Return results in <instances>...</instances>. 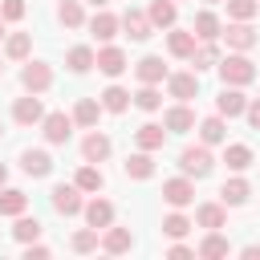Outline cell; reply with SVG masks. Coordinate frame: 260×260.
I'll return each instance as SVG.
<instances>
[{
	"instance_id": "cell-14",
	"label": "cell",
	"mask_w": 260,
	"mask_h": 260,
	"mask_svg": "<svg viewBox=\"0 0 260 260\" xmlns=\"http://www.w3.org/2000/svg\"><path fill=\"white\" fill-rule=\"evenodd\" d=\"M162 126H167V134H187V130H195V114L187 110V102H179L162 114Z\"/></svg>"
},
{
	"instance_id": "cell-32",
	"label": "cell",
	"mask_w": 260,
	"mask_h": 260,
	"mask_svg": "<svg viewBox=\"0 0 260 260\" xmlns=\"http://www.w3.org/2000/svg\"><path fill=\"white\" fill-rule=\"evenodd\" d=\"M187 61L195 65V73H203V69H215V65H219V49H215L211 41H203V45H195V53H191Z\"/></svg>"
},
{
	"instance_id": "cell-29",
	"label": "cell",
	"mask_w": 260,
	"mask_h": 260,
	"mask_svg": "<svg viewBox=\"0 0 260 260\" xmlns=\"http://www.w3.org/2000/svg\"><path fill=\"white\" fill-rule=\"evenodd\" d=\"M77 187H81V195H93V191H102L106 187V175L98 171V162H85L81 171H77V179H73Z\"/></svg>"
},
{
	"instance_id": "cell-41",
	"label": "cell",
	"mask_w": 260,
	"mask_h": 260,
	"mask_svg": "<svg viewBox=\"0 0 260 260\" xmlns=\"http://www.w3.org/2000/svg\"><path fill=\"white\" fill-rule=\"evenodd\" d=\"M228 4V16L232 20H252L260 12V0H223Z\"/></svg>"
},
{
	"instance_id": "cell-19",
	"label": "cell",
	"mask_w": 260,
	"mask_h": 260,
	"mask_svg": "<svg viewBox=\"0 0 260 260\" xmlns=\"http://www.w3.org/2000/svg\"><path fill=\"white\" fill-rule=\"evenodd\" d=\"M134 77L142 81V85H158V81H167V65H162V57H142L138 65H134Z\"/></svg>"
},
{
	"instance_id": "cell-45",
	"label": "cell",
	"mask_w": 260,
	"mask_h": 260,
	"mask_svg": "<svg viewBox=\"0 0 260 260\" xmlns=\"http://www.w3.org/2000/svg\"><path fill=\"white\" fill-rule=\"evenodd\" d=\"M167 256H171V260H187V256H195V248H187V244H171Z\"/></svg>"
},
{
	"instance_id": "cell-3",
	"label": "cell",
	"mask_w": 260,
	"mask_h": 260,
	"mask_svg": "<svg viewBox=\"0 0 260 260\" xmlns=\"http://www.w3.org/2000/svg\"><path fill=\"white\" fill-rule=\"evenodd\" d=\"M41 130H45V142H49V146H65V142L73 138V118H69L65 110H53V114L41 118Z\"/></svg>"
},
{
	"instance_id": "cell-12",
	"label": "cell",
	"mask_w": 260,
	"mask_h": 260,
	"mask_svg": "<svg viewBox=\"0 0 260 260\" xmlns=\"http://www.w3.org/2000/svg\"><path fill=\"white\" fill-rule=\"evenodd\" d=\"M102 248L110 252V256H122V252H130L134 248V232L130 228H102Z\"/></svg>"
},
{
	"instance_id": "cell-9",
	"label": "cell",
	"mask_w": 260,
	"mask_h": 260,
	"mask_svg": "<svg viewBox=\"0 0 260 260\" xmlns=\"http://www.w3.org/2000/svg\"><path fill=\"white\" fill-rule=\"evenodd\" d=\"M162 199H167L171 207H187V203H195V183H191L187 175L167 179V183H162Z\"/></svg>"
},
{
	"instance_id": "cell-43",
	"label": "cell",
	"mask_w": 260,
	"mask_h": 260,
	"mask_svg": "<svg viewBox=\"0 0 260 260\" xmlns=\"http://www.w3.org/2000/svg\"><path fill=\"white\" fill-rule=\"evenodd\" d=\"M24 16V0H4L0 4V20H20Z\"/></svg>"
},
{
	"instance_id": "cell-42",
	"label": "cell",
	"mask_w": 260,
	"mask_h": 260,
	"mask_svg": "<svg viewBox=\"0 0 260 260\" xmlns=\"http://www.w3.org/2000/svg\"><path fill=\"white\" fill-rule=\"evenodd\" d=\"M98 244H102L98 228H81V232H73V252H93Z\"/></svg>"
},
{
	"instance_id": "cell-52",
	"label": "cell",
	"mask_w": 260,
	"mask_h": 260,
	"mask_svg": "<svg viewBox=\"0 0 260 260\" xmlns=\"http://www.w3.org/2000/svg\"><path fill=\"white\" fill-rule=\"evenodd\" d=\"M0 77H4V65H0Z\"/></svg>"
},
{
	"instance_id": "cell-4",
	"label": "cell",
	"mask_w": 260,
	"mask_h": 260,
	"mask_svg": "<svg viewBox=\"0 0 260 260\" xmlns=\"http://www.w3.org/2000/svg\"><path fill=\"white\" fill-rule=\"evenodd\" d=\"M219 37H223L228 49H236V53H248V49L260 41V32H256L248 20H228V28H219Z\"/></svg>"
},
{
	"instance_id": "cell-53",
	"label": "cell",
	"mask_w": 260,
	"mask_h": 260,
	"mask_svg": "<svg viewBox=\"0 0 260 260\" xmlns=\"http://www.w3.org/2000/svg\"><path fill=\"white\" fill-rule=\"evenodd\" d=\"M0 134H4V126H0Z\"/></svg>"
},
{
	"instance_id": "cell-18",
	"label": "cell",
	"mask_w": 260,
	"mask_h": 260,
	"mask_svg": "<svg viewBox=\"0 0 260 260\" xmlns=\"http://www.w3.org/2000/svg\"><path fill=\"white\" fill-rule=\"evenodd\" d=\"M195 45H199V37H195L191 28H175V24H171V32H167V49H171V57H191Z\"/></svg>"
},
{
	"instance_id": "cell-27",
	"label": "cell",
	"mask_w": 260,
	"mask_h": 260,
	"mask_svg": "<svg viewBox=\"0 0 260 260\" xmlns=\"http://www.w3.org/2000/svg\"><path fill=\"white\" fill-rule=\"evenodd\" d=\"M219 28H223V24H219V16H215V12H207V8H203V12H195L191 32H195L199 41H215V37H219Z\"/></svg>"
},
{
	"instance_id": "cell-50",
	"label": "cell",
	"mask_w": 260,
	"mask_h": 260,
	"mask_svg": "<svg viewBox=\"0 0 260 260\" xmlns=\"http://www.w3.org/2000/svg\"><path fill=\"white\" fill-rule=\"evenodd\" d=\"M4 37H8V32H4V20H0V41H4Z\"/></svg>"
},
{
	"instance_id": "cell-39",
	"label": "cell",
	"mask_w": 260,
	"mask_h": 260,
	"mask_svg": "<svg viewBox=\"0 0 260 260\" xmlns=\"http://www.w3.org/2000/svg\"><path fill=\"white\" fill-rule=\"evenodd\" d=\"M130 102H134V106H138V110H146V114H154V110H158V106H162V93H158V89H154V85H142V89H138V93H130Z\"/></svg>"
},
{
	"instance_id": "cell-36",
	"label": "cell",
	"mask_w": 260,
	"mask_h": 260,
	"mask_svg": "<svg viewBox=\"0 0 260 260\" xmlns=\"http://www.w3.org/2000/svg\"><path fill=\"white\" fill-rule=\"evenodd\" d=\"M223 162H228V171H248L252 167V150L244 142H232V146H223Z\"/></svg>"
},
{
	"instance_id": "cell-48",
	"label": "cell",
	"mask_w": 260,
	"mask_h": 260,
	"mask_svg": "<svg viewBox=\"0 0 260 260\" xmlns=\"http://www.w3.org/2000/svg\"><path fill=\"white\" fill-rule=\"evenodd\" d=\"M4 183H8V167L0 162V187H4Z\"/></svg>"
},
{
	"instance_id": "cell-20",
	"label": "cell",
	"mask_w": 260,
	"mask_h": 260,
	"mask_svg": "<svg viewBox=\"0 0 260 260\" xmlns=\"http://www.w3.org/2000/svg\"><path fill=\"white\" fill-rule=\"evenodd\" d=\"M134 142H138V150H162V142H167V126H158V122H142V126L134 130Z\"/></svg>"
},
{
	"instance_id": "cell-35",
	"label": "cell",
	"mask_w": 260,
	"mask_h": 260,
	"mask_svg": "<svg viewBox=\"0 0 260 260\" xmlns=\"http://www.w3.org/2000/svg\"><path fill=\"white\" fill-rule=\"evenodd\" d=\"M57 20H61L65 28H81V24H85V8H81V0H61V4H57Z\"/></svg>"
},
{
	"instance_id": "cell-5",
	"label": "cell",
	"mask_w": 260,
	"mask_h": 260,
	"mask_svg": "<svg viewBox=\"0 0 260 260\" xmlns=\"http://www.w3.org/2000/svg\"><path fill=\"white\" fill-rule=\"evenodd\" d=\"M20 85H24L28 93H45V89L53 85V69H49V61H24V69H20Z\"/></svg>"
},
{
	"instance_id": "cell-31",
	"label": "cell",
	"mask_w": 260,
	"mask_h": 260,
	"mask_svg": "<svg viewBox=\"0 0 260 260\" xmlns=\"http://www.w3.org/2000/svg\"><path fill=\"white\" fill-rule=\"evenodd\" d=\"M65 65H69V73H89L93 69V49L89 45H73L65 53Z\"/></svg>"
},
{
	"instance_id": "cell-54",
	"label": "cell",
	"mask_w": 260,
	"mask_h": 260,
	"mask_svg": "<svg viewBox=\"0 0 260 260\" xmlns=\"http://www.w3.org/2000/svg\"><path fill=\"white\" fill-rule=\"evenodd\" d=\"M175 4H179V0H175Z\"/></svg>"
},
{
	"instance_id": "cell-49",
	"label": "cell",
	"mask_w": 260,
	"mask_h": 260,
	"mask_svg": "<svg viewBox=\"0 0 260 260\" xmlns=\"http://www.w3.org/2000/svg\"><path fill=\"white\" fill-rule=\"evenodd\" d=\"M89 4H93V8H106V0H89Z\"/></svg>"
},
{
	"instance_id": "cell-7",
	"label": "cell",
	"mask_w": 260,
	"mask_h": 260,
	"mask_svg": "<svg viewBox=\"0 0 260 260\" xmlns=\"http://www.w3.org/2000/svg\"><path fill=\"white\" fill-rule=\"evenodd\" d=\"M93 65L106 73V77H118V73H126L130 65H126V53L118 49V45H102L98 53H93Z\"/></svg>"
},
{
	"instance_id": "cell-23",
	"label": "cell",
	"mask_w": 260,
	"mask_h": 260,
	"mask_svg": "<svg viewBox=\"0 0 260 260\" xmlns=\"http://www.w3.org/2000/svg\"><path fill=\"white\" fill-rule=\"evenodd\" d=\"M248 195H252L248 179H240V175H236V179H228V183H223L219 203H223V207H244V203H248Z\"/></svg>"
},
{
	"instance_id": "cell-46",
	"label": "cell",
	"mask_w": 260,
	"mask_h": 260,
	"mask_svg": "<svg viewBox=\"0 0 260 260\" xmlns=\"http://www.w3.org/2000/svg\"><path fill=\"white\" fill-rule=\"evenodd\" d=\"M244 114H248L252 130H260V98H256V102H248V110H244Z\"/></svg>"
},
{
	"instance_id": "cell-22",
	"label": "cell",
	"mask_w": 260,
	"mask_h": 260,
	"mask_svg": "<svg viewBox=\"0 0 260 260\" xmlns=\"http://www.w3.org/2000/svg\"><path fill=\"white\" fill-rule=\"evenodd\" d=\"M81 211H85V223H89V228H98V232L114 223V203H110V199H89Z\"/></svg>"
},
{
	"instance_id": "cell-13",
	"label": "cell",
	"mask_w": 260,
	"mask_h": 260,
	"mask_svg": "<svg viewBox=\"0 0 260 260\" xmlns=\"http://www.w3.org/2000/svg\"><path fill=\"white\" fill-rule=\"evenodd\" d=\"M12 118H16L20 126H37V122L45 118V106H41V98H37V93H28V98H16V106H12Z\"/></svg>"
},
{
	"instance_id": "cell-25",
	"label": "cell",
	"mask_w": 260,
	"mask_h": 260,
	"mask_svg": "<svg viewBox=\"0 0 260 260\" xmlns=\"http://www.w3.org/2000/svg\"><path fill=\"white\" fill-rule=\"evenodd\" d=\"M98 118H102V102H98V98H81V102L73 106V122H77V126L93 130V126H98Z\"/></svg>"
},
{
	"instance_id": "cell-2",
	"label": "cell",
	"mask_w": 260,
	"mask_h": 260,
	"mask_svg": "<svg viewBox=\"0 0 260 260\" xmlns=\"http://www.w3.org/2000/svg\"><path fill=\"white\" fill-rule=\"evenodd\" d=\"M219 77H223V85H248V81H256V65L244 57V53H232V57H219Z\"/></svg>"
},
{
	"instance_id": "cell-30",
	"label": "cell",
	"mask_w": 260,
	"mask_h": 260,
	"mask_svg": "<svg viewBox=\"0 0 260 260\" xmlns=\"http://www.w3.org/2000/svg\"><path fill=\"white\" fill-rule=\"evenodd\" d=\"M28 207V195L20 187H0V215H20Z\"/></svg>"
},
{
	"instance_id": "cell-34",
	"label": "cell",
	"mask_w": 260,
	"mask_h": 260,
	"mask_svg": "<svg viewBox=\"0 0 260 260\" xmlns=\"http://www.w3.org/2000/svg\"><path fill=\"white\" fill-rule=\"evenodd\" d=\"M195 252H199L203 260H219V256H228V252H232V244H228L219 232H207V236H203V244H199Z\"/></svg>"
},
{
	"instance_id": "cell-40",
	"label": "cell",
	"mask_w": 260,
	"mask_h": 260,
	"mask_svg": "<svg viewBox=\"0 0 260 260\" xmlns=\"http://www.w3.org/2000/svg\"><path fill=\"white\" fill-rule=\"evenodd\" d=\"M191 232V219L187 215H179V211H171L167 219H162V236H171V240H183Z\"/></svg>"
},
{
	"instance_id": "cell-44",
	"label": "cell",
	"mask_w": 260,
	"mask_h": 260,
	"mask_svg": "<svg viewBox=\"0 0 260 260\" xmlns=\"http://www.w3.org/2000/svg\"><path fill=\"white\" fill-rule=\"evenodd\" d=\"M45 256H49V248H45V244H37V240H28V244H24V260H45Z\"/></svg>"
},
{
	"instance_id": "cell-21",
	"label": "cell",
	"mask_w": 260,
	"mask_h": 260,
	"mask_svg": "<svg viewBox=\"0 0 260 260\" xmlns=\"http://www.w3.org/2000/svg\"><path fill=\"white\" fill-rule=\"evenodd\" d=\"M20 171H24L28 179H45V175L53 171L49 150H24V154H20Z\"/></svg>"
},
{
	"instance_id": "cell-1",
	"label": "cell",
	"mask_w": 260,
	"mask_h": 260,
	"mask_svg": "<svg viewBox=\"0 0 260 260\" xmlns=\"http://www.w3.org/2000/svg\"><path fill=\"white\" fill-rule=\"evenodd\" d=\"M179 171H183L187 179H207V175L215 171V158H211L207 142H199V146H183V150H179Z\"/></svg>"
},
{
	"instance_id": "cell-11",
	"label": "cell",
	"mask_w": 260,
	"mask_h": 260,
	"mask_svg": "<svg viewBox=\"0 0 260 260\" xmlns=\"http://www.w3.org/2000/svg\"><path fill=\"white\" fill-rule=\"evenodd\" d=\"M167 89L175 102H191L199 93V73H167Z\"/></svg>"
},
{
	"instance_id": "cell-28",
	"label": "cell",
	"mask_w": 260,
	"mask_h": 260,
	"mask_svg": "<svg viewBox=\"0 0 260 260\" xmlns=\"http://www.w3.org/2000/svg\"><path fill=\"white\" fill-rule=\"evenodd\" d=\"M199 142H207V146H219V142H228V126H223V118H219V114L199 122Z\"/></svg>"
},
{
	"instance_id": "cell-10",
	"label": "cell",
	"mask_w": 260,
	"mask_h": 260,
	"mask_svg": "<svg viewBox=\"0 0 260 260\" xmlns=\"http://www.w3.org/2000/svg\"><path fill=\"white\" fill-rule=\"evenodd\" d=\"M215 110H219V118H240L248 110V98L240 93V85H223L215 98Z\"/></svg>"
},
{
	"instance_id": "cell-47",
	"label": "cell",
	"mask_w": 260,
	"mask_h": 260,
	"mask_svg": "<svg viewBox=\"0 0 260 260\" xmlns=\"http://www.w3.org/2000/svg\"><path fill=\"white\" fill-rule=\"evenodd\" d=\"M240 256H244V260H260V244H244Z\"/></svg>"
},
{
	"instance_id": "cell-16",
	"label": "cell",
	"mask_w": 260,
	"mask_h": 260,
	"mask_svg": "<svg viewBox=\"0 0 260 260\" xmlns=\"http://www.w3.org/2000/svg\"><path fill=\"white\" fill-rule=\"evenodd\" d=\"M118 28H122V20H118L114 12H106V8H98V12H93V20H89L93 41H114V37H118Z\"/></svg>"
},
{
	"instance_id": "cell-8",
	"label": "cell",
	"mask_w": 260,
	"mask_h": 260,
	"mask_svg": "<svg viewBox=\"0 0 260 260\" xmlns=\"http://www.w3.org/2000/svg\"><path fill=\"white\" fill-rule=\"evenodd\" d=\"M110 150H114V142H110V134H102V130H89V134L81 138V158H85V162H106Z\"/></svg>"
},
{
	"instance_id": "cell-26",
	"label": "cell",
	"mask_w": 260,
	"mask_h": 260,
	"mask_svg": "<svg viewBox=\"0 0 260 260\" xmlns=\"http://www.w3.org/2000/svg\"><path fill=\"white\" fill-rule=\"evenodd\" d=\"M146 16H150V24H154V28H171V24H175V16H179V8H175V0H150Z\"/></svg>"
},
{
	"instance_id": "cell-6",
	"label": "cell",
	"mask_w": 260,
	"mask_h": 260,
	"mask_svg": "<svg viewBox=\"0 0 260 260\" xmlns=\"http://www.w3.org/2000/svg\"><path fill=\"white\" fill-rule=\"evenodd\" d=\"M85 203H81V187L77 183H57L53 187V211L57 215H77Z\"/></svg>"
},
{
	"instance_id": "cell-15",
	"label": "cell",
	"mask_w": 260,
	"mask_h": 260,
	"mask_svg": "<svg viewBox=\"0 0 260 260\" xmlns=\"http://www.w3.org/2000/svg\"><path fill=\"white\" fill-rule=\"evenodd\" d=\"M195 223L207 228V232H219V228H228V207L223 203H199L195 207Z\"/></svg>"
},
{
	"instance_id": "cell-38",
	"label": "cell",
	"mask_w": 260,
	"mask_h": 260,
	"mask_svg": "<svg viewBox=\"0 0 260 260\" xmlns=\"http://www.w3.org/2000/svg\"><path fill=\"white\" fill-rule=\"evenodd\" d=\"M28 49H32V37H28V32H12V37H4V53H8L12 61H24Z\"/></svg>"
},
{
	"instance_id": "cell-33",
	"label": "cell",
	"mask_w": 260,
	"mask_h": 260,
	"mask_svg": "<svg viewBox=\"0 0 260 260\" xmlns=\"http://www.w3.org/2000/svg\"><path fill=\"white\" fill-rule=\"evenodd\" d=\"M126 106H130V89H122V85H106V89H102V110L126 114Z\"/></svg>"
},
{
	"instance_id": "cell-17",
	"label": "cell",
	"mask_w": 260,
	"mask_h": 260,
	"mask_svg": "<svg viewBox=\"0 0 260 260\" xmlns=\"http://www.w3.org/2000/svg\"><path fill=\"white\" fill-rule=\"evenodd\" d=\"M122 28H126V37H130V41H146V37L154 32L150 16H146V12H138V8H126V16H122Z\"/></svg>"
},
{
	"instance_id": "cell-51",
	"label": "cell",
	"mask_w": 260,
	"mask_h": 260,
	"mask_svg": "<svg viewBox=\"0 0 260 260\" xmlns=\"http://www.w3.org/2000/svg\"><path fill=\"white\" fill-rule=\"evenodd\" d=\"M207 4H223V0H207Z\"/></svg>"
},
{
	"instance_id": "cell-37",
	"label": "cell",
	"mask_w": 260,
	"mask_h": 260,
	"mask_svg": "<svg viewBox=\"0 0 260 260\" xmlns=\"http://www.w3.org/2000/svg\"><path fill=\"white\" fill-rule=\"evenodd\" d=\"M12 236L20 240V244H28V240H41V219L37 215H16V228H12Z\"/></svg>"
},
{
	"instance_id": "cell-24",
	"label": "cell",
	"mask_w": 260,
	"mask_h": 260,
	"mask_svg": "<svg viewBox=\"0 0 260 260\" xmlns=\"http://www.w3.org/2000/svg\"><path fill=\"white\" fill-rule=\"evenodd\" d=\"M122 171H126V179H150V175H154V158H150V150H138V154H126V162H122Z\"/></svg>"
}]
</instances>
